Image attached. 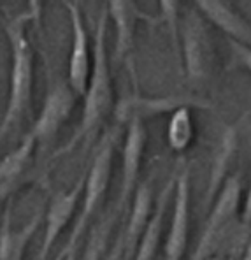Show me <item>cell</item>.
I'll use <instances>...</instances> for the list:
<instances>
[{"instance_id": "1", "label": "cell", "mask_w": 251, "mask_h": 260, "mask_svg": "<svg viewBox=\"0 0 251 260\" xmlns=\"http://www.w3.org/2000/svg\"><path fill=\"white\" fill-rule=\"evenodd\" d=\"M107 14L104 4L98 9L93 23V48H91V71L83 95L81 120L72 134V137L53 153L51 160L63 158L81 143H91L97 137L98 130L104 125L105 118L114 109V90L111 78V63L107 53Z\"/></svg>"}, {"instance_id": "2", "label": "cell", "mask_w": 251, "mask_h": 260, "mask_svg": "<svg viewBox=\"0 0 251 260\" xmlns=\"http://www.w3.org/2000/svg\"><path fill=\"white\" fill-rule=\"evenodd\" d=\"M30 23L32 21L26 13L16 14L6 23V34L11 48V74L7 104L0 121V141L21 123L33 101L35 51L26 32Z\"/></svg>"}, {"instance_id": "3", "label": "cell", "mask_w": 251, "mask_h": 260, "mask_svg": "<svg viewBox=\"0 0 251 260\" xmlns=\"http://www.w3.org/2000/svg\"><path fill=\"white\" fill-rule=\"evenodd\" d=\"M121 134V125L116 123L114 127L107 128L102 137L98 139L97 146L93 151V158L90 164V171L85 174V188L81 195V208L76 216L74 227L70 231L67 244L62 248L63 251L79 250V244L88 229L91 218L100 209L102 202L105 201V195L109 190L113 174V158L114 150H116L118 137Z\"/></svg>"}, {"instance_id": "4", "label": "cell", "mask_w": 251, "mask_h": 260, "mask_svg": "<svg viewBox=\"0 0 251 260\" xmlns=\"http://www.w3.org/2000/svg\"><path fill=\"white\" fill-rule=\"evenodd\" d=\"M242 181L241 174H230L223 183L209 209L207 220L200 232L190 260H212L218 258L220 251L227 250L239 225Z\"/></svg>"}, {"instance_id": "5", "label": "cell", "mask_w": 251, "mask_h": 260, "mask_svg": "<svg viewBox=\"0 0 251 260\" xmlns=\"http://www.w3.org/2000/svg\"><path fill=\"white\" fill-rule=\"evenodd\" d=\"M180 60L190 86L200 88L211 81L216 69V49L207 23L197 9H190L180 21Z\"/></svg>"}, {"instance_id": "6", "label": "cell", "mask_w": 251, "mask_h": 260, "mask_svg": "<svg viewBox=\"0 0 251 260\" xmlns=\"http://www.w3.org/2000/svg\"><path fill=\"white\" fill-rule=\"evenodd\" d=\"M172 218L163 241V260H185L190 234V206H192V174L185 166L174 183Z\"/></svg>"}, {"instance_id": "7", "label": "cell", "mask_w": 251, "mask_h": 260, "mask_svg": "<svg viewBox=\"0 0 251 260\" xmlns=\"http://www.w3.org/2000/svg\"><path fill=\"white\" fill-rule=\"evenodd\" d=\"M78 99L79 97L74 93V90L68 86L67 79H56L55 83H51L44 97L43 108L37 114L32 128L28 130L37 144L49 143L60 132V128L70 118Z\"/></svg>"}, {"instance_id": "8", "label": "cell", "mask_w": 251, "mask_h": 260, "mask_svg": "<svg viewBox=\"0 0 251 260\" xmlns=\"http://www.w3.org/2000/svg\"><path fill=\"white\" fill-rule=\"evenodd\" d=\"M83 188H85V174L68 190L56 192L49 199V204L44 209V216H43L44 236L43 241H41L39 251H37V260L48 258L49 251L53 250L56 239L68 227L70 220L74 218L76 211H78L79 202H81Z\"/></svg>"}, {"instance_id": "9", "label": "cell", "mask_w": 251, "mask_h": 260, "mask_svg": "<svg viewBox=\"0 0 251 260\" xmlns=\"http://www.w3.org/2000/svg\"><path fill=\"white\" fill-rule=\"evenodd\" d=\"M63 4L67 7L68 20H70L72 26V43L67 65V83L78 97H83L91 71L90 36L78 2L76 0H63Z\"/></svg>"}, {"instance_id": "10", "label": "cell", "mask_w": 251, "mask_h": 260, "mask_svg": "<svg viewBox=\"0 0 251 260\" xmlns=\"http://www.w3.org/2000/svg\"><path fill=\"white\" fill-rule=\"evenodd\" d=\"M127 134H125L123 148H121V179H120V193H118L116 211L121 213L130 202L137 185H139L140 164L146 150L148 132L142 120H128Z\"/></svg>"}, {"instance_id": "11", "label": "cell", "mask_w": 251, "mask_h": 260, "mask_svg": "<svg viewBox=\"0 0 251 260\" xmlns=\"http://www.w3.org/2000/svg\"><path fill=\"white\" fill-rule=\"evenodd\" d=\"M209 108L202 99L192 95H165V97H140V95H128L123 97L114 106V118L116 123L125 125L128 120H142L153 118L157 114L174 113L180 108Z\"/></svg>"}, {"instance_id": "12", "label": "cell", "mask_w": 251, "mask_h": 260, "mask_svg": "<svg viewBox=\"0 0 251 260\" xmlns=\"http://www.w3.org/2000/svg\"><path fill=\"white\" fill-rule=\"evenodd\" d=\"M104 9L107 20L113 21L116 30V44H114L116 62H125L134 51L137 23L157 21V18L144 13L135 0H105Z\"/></svg>"}, {"instance_id": "13", "label": "cell", "mask_w": 251, "mask_h": 260, "mask_svg": "<svg viewBox=\"0 0 251 260\" xmlns=\"http://www.w3.org/2000/svg\"><path fill=\"white\" fill-rule=\"evenodd\" d=\"M44 211H37L21 229L13 225V199H7L0 211V260H25L30 241L43 227Z\"/></svg>"}, {"instance_id": "14", "label": "cell", "mask_w": 251, "mask_h": 260, "mask_svg": "<svg viewBox=\"0 0 251 260\" xmlns=\"http://www.w3.org/2000/svg\"><path fill=\"white\" fill-rule=\"evenodd\" d=\"M155 197L151 181L139 183L132 195V209L128 221L121 229V238H123V260H132L134 251L139 244L144 229L150 223V218L153 215Z\"/></svg>"}, {"instance_id": "15", "label": "cell", "mask_w": 251, "mask_h": 260, "mask_svg": "<svg viewBox=\"0 0 251 260\" xmlns=\"http://www.w3.org/2000/svg\"><path fill=\"white\" fill-rule=\"evenodd\" d=\"M193 2L205 21L212 23L228 39L251 48V25L242 16H239L225 0H193Z\"/></svg>"}, {"instance_id": "16", "label": "cell", "mask_w": 251, "mask_h": 260, "mask_svg": "<svg viewBox=\"0 0 251 260\" xmlns=\"http://www.w3.org/2000/svg\"><path fill=\"white\" fill-rule=\"evenodd\" d=\"M235 151H237V128L225 127L222 136H220V141L216 144L214 151H212L211 171H209L207 186H205L204 193V206L207 209L214 202L216 195L222 190L225 179L230 176L228 171H230V166L234 162Z\"/></svg>"}, {"instance_id": "17", "label": "cell", "mask_w": 251, "mask_h": 260, "mask_svg": "<svg viewBox=\"0 0 251 260\" xmlns=\"http://www.w3.org/2000/svg\"><path fill=\"white\" fill-rule=\"evenodd\" d=\"M174 183H176V176L170 178L162 188V192L158 193L153 208V215H151L150 223H148V227L144 229L142 236H140L132 260H157V251L160 246V241H162L163 223H165V216L167 211H169V204L172 201Z\"/></svg>"}, {"instance_id": "18", "label": "cell", "mask_w": 251, "mask_h": 260, "mask_svg": "<svg viewBox=\"0 0 251 260\" xmlns=\"http://www.w3.org/2000/svg\"><path fill=\"white\" fill-rule=\"evenodd\" d=\"M35 139L30 134H26L21 139L14 150L0 158V185H7V183H20L21 174L32 162L33 151H35Z\"/></svg>"}, {"instance_id": "19", "label": "cell", "mask_w": 251, "mask_h": 260, "mask_svg": "<svg viewBox=\"0 0 251 260\" xmlns=\"http://www.w3.org/2000/svg\"><path fill=\"white\" fill-rule=\"evenodd\" d=\"M193 118L190 108H180L170 113L167 125V144L174 153H185L193 141Z\"/></svg>"}, {"instance_id": "20", "label": "cell", "mask_w": 251, "mask_h": 260, "mask_svg": "<svg viewBox=\"0 0 251 260\" xmlns=\"http://www.w3.org/2000/svg\"><path fill=\"white\" fill-rule=\"evenodd\" d=\"M118 215H120V213L114 209L113 213L100 218V220L91 227L88 241H86L85 250H83L81 260H102L105 250H107L109 238H111L114 221H116Z\"/></svg>"}, {"instance_id": "21", "label": "cell", "mask_w": 251, "mask_h": 260, "mask_svg": "<svg viewBox=\"0 0 251 260\" xmlns=\"http://www.w3.org/2000/svg\"><path fill=\"white\" fill-rule=\"evenodd\" d=\"M160 4V14L162 20L167 25L170 43H172L174 53L180 58V0H158Z\"/></svg>"}, {"instance_id": "22", "label": "cell", "mask_w": 251, "mask_h": 260, "mask_svg": "<svg viewBox=\"0 0 251 260\" xmlns=\"http://www.w3.org/2000/svg\"><path fill=\"white\" fill-rule=\"evenodd\" d=\"M228 46H230L232 51V58H234V63L237 67H242L251 74V48L246 44H241L237 41L228 39Z\"/></svg>"}, {"instance_id": "23", "label": "cell", "mask_w": 251, "mask_h": 260, "mask_svg": "<svg viewBox=\"0 0 251 260\" xmlns=\"http://www.w3.org/2000/svg\"><path fill=\"white\" fill-rule=\"evenodd\" d=\"M102 260H123V238H121V232L116 236V241L104 253Z\"/></svg>"}, {"instance_id": "24", "label": "cell", "mask_w": 251, "mask_h": 260, "mask_svg": "<svg viewBox=\"0 0 251 260\" xmlns=\"http://www.w3.org/2000/svg\"><path fill=\"white\" fill-rule=\"evenodd\" d=\"M26 14L33 25L41 23V14H43V0H26Z\"/></svg>"}, {"instance_id": "25", "label": "cell", "mask_w": 251, "mask_h": 260, "mask_svg": "<svg viewBox=\"0 0 251 260\" xmlns=\"http://www.w3.org/2000/svg\"><path fill=\"white\" fill-rule=\"evenodd\" d=\"M18 185H20V183H7V185H0V208L6 204V201L13 195L14 190L18 188Z\"/></svg>"}, {"instance_id": "26", "label": "cell", "mask_w": 251, "mask_h": 260, "mask_svg": "<svg viewBox=\"0 0 251 260\" xmlns=\"http://www.w3.org/2000/svg\"><path fill=\"white\" fill-rule=\"evenodd\" d=\"M88 13H90V21H91V25H93L95 18H97V13H98V0H88Z\"/></svg>"}, {"instance_id": "27", "label": "cell", "mask_w": 251, "mask_h": 260, "mask_svg": "<svg viewBox=\"0 0 251 260\" xmlns=\"http://www.w3.org/2000/svg\"><path fill=\"white\" fill-rule=\"evenodd\" d=\"M239 260H251V236L248 238V243H246V246H244V250H242L241 258Z\"/></svg>"}, {"instance_id": "28", "label": "cell", "mask_w": 251, "mask_h": 260, "mask_svg": "<svg viewBox=\"0 0 251 260\" xmlns=\"http://www.w3.org/2000/svg\"><path fill=\"white\" fill-rule=\"evenodd\" d=\"M78 251H79V250H70V251H67L65 260H78Z\"/></svg>"}, {"instance_id": "29", "label": "cell", "mask_w": 251, "mask_h": 260, "mask_svg": "<svg viewBox=\"0 0 251 260\" xmlns=\"http://www.w3.org/2000/svg\"><path fill=\"white\" fill-rule=\"evenodd\" d=\"M65 257H67V251H60V253L58 255H56V257L55 258H53V260H65Z\"/></svg>"}, {"instance_id": "30", "label": "cell", "mask_w": 251, "mask_h": 260, "mask_svg": "<svg viewBox=\"0 0 251 260\" xmlns=\"http://www.w3.org/2000/svg\"><path fill=\"white\" fill-rule=\"evenodd\" d=\"M212 260H218V258H212Z\"/></svg>"}, {"instance_id": "31", "label": "cell", "mask_w": 251, "mask_h": 260, "mask_svg": "<svg viewBox=\"0 0 251 260\" xmlns=\"http://www.w3.org/2000/svg\"><path fill=\"white\" fill-rule=\"evenodd\" d=\"M0 211H2V208H0Z\"/></svg>"}]
</instances>
